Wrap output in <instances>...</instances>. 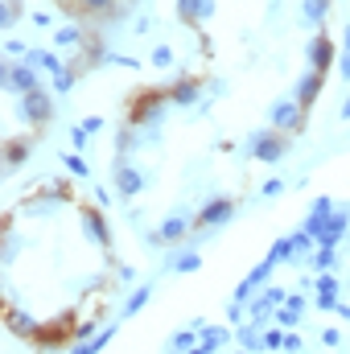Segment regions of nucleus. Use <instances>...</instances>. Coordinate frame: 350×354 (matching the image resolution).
Segmentation results:
<instances>
[{
    "mask_svg": "<svg viewBox=\"0 0 350 354\" xmlns=\"http://www.w3.org/2000/svg\"><path fill=\"white\" fill-rule=\"evenodd\" d=\"M165 107H169V91L165 87H149V91H140L132 103H128V124L132 128H157L161 120H165Z\"/></svg>",
    "mask_w": 350,
    "mask_h": 354,
    "instance_id": "f257e3e1",
    "label": "nucleus"
},
{
    "mask_svg": "<svg viewBox=\"0 0 350 354\" xmlns=\"http://www.w3.org/2000/svg\"><path fill=\"white\" fill-rule=\"evenodd\" d=\"M268 124H272L276 132H284V136H297V132H305L309 111H305L297 99H276V103L268 107Z\"/></svg>",
    "mask_w": 350,
    "mask_h": 354,
    "instance_id": "f03ea898",
    "label": "nucleus"
},
{
    "mask_svg": "<svg viewBox=\"0 0 350 354\" xmlns=\"http://www.w3.org/2000/svg\"><path fill=\"white\" fill-rule=\"evenodd\" d=\"M288 136L284 132H276V128H268V132H256L252 140H248V157L252 161H264V165H276L280 157H288Z\"/></svg>",
    "mask_w": 350,
    "mask_h": 354,
    "instance_id": "7ed1b4c3",
    "label": "nucleus"
},
{
    "mask_svg": "<svg viewBox=\"0 0 350 354\" xmlns=\"http://www.w3.org/2000/svg\"><path fill=\"white\" fill-rule=\"evenodd\" d=\"M17 111H21V120H25V124L42 128V124H50V120H54V95H50L46 87L29 91V95H21V99H17Z\"/></svg>",
    "mask_w": 350,
    "mask_h": 354,
    "instance_id": "20e7f679",
    "label": "nucleus"
},
{
    "mask_svg": "<svg viewBox=\"0 0 350 354\" xmlns=\"http://www.w3.org/2000/svg\"><path fill=\"white\" fill-rule=\"evenodd\" d=\"M42 87V79H37V71L25 62V66H12V62H4V91L8 95H29V91H37Z\"/></svg>",
    "mask_w": 350,
    "mask_h": 354,
    "instance_id": "39448f33",
    "label": "nucleus"
},
{
    "mask_svg": "<svg viewBox=\"0 0 350 354\" xmlns=\"http://www.w3.org/2000/svg\"><path fill=\"white\" fill-rule=\"evenodd\" d=\"M284 301H288V292H284L280 284H276V288H260V292L248 301V322L264 326V322H268V313H272L276 305H284Z\"/></svg>",
    "mask_w": 350,
    "mask_h": 354,
    "instance_id": "423d86ee",
    "label": "nucleus"
},
{
    "mask_svg": "<svg viewBox=\"0 0 350 354\" xmlns=\"http://www.w3.org/2000/svg\"><path fill=\"white\" fill-rule=\"evenodd\" d=\"M231 218H235V202H231V198H210V202L198 210L194 227L206 231V227H223V223H231Z\"/></svg>",
    "mask_w": 350,
    "mask_h": 354,
    "instance_id": "0eeeda50",
    "label": "nucleus"
},
{
    "mask_svg": "<svg viewBox=\"0 0 350 354\" xmlns=\"http://www.w3.org/2000/svg\"><path fill=\"white\" fill-rule=\"evenodd\" d=\"M305 58H309V71H322V75H326V71H330V62L338 58V50H334V41H330L326 33H317V37L305 46Z\"/></svg>",
    "mask_w": 350,
    "mask_h": 354,
    "instance_id": "6e6552de",
    "label": "nucleus"
},
{
    "mask_svg": "<svg viewBox=\"0 0 350 354\" xmlns=\"http://www.w3.org/2000/svg\"><path fill=\"white\" fill-rule=\"evenodd\" d=\"M272 268H276L272 260H264V264L252 268V272L243 276V284L235 288V301H243V305H248V301H252V297H256L260 288H268V276H272Z\"/></svg>",
    "mask_w": 350,
    "mask_h": 354,
    "instance_id": "1a4fd4ad",
    "label": "nucleus"
},
{
    "mask_svg": "<svg viewBox=\"0 0 350 354\" xmlns=\"http://www.w3.org/2000/svg\"><path fill=\"white\" fill-rule=\"evenodd\" d=\"M330 218H334V202H330V198H313V206H309V214H305L301 231L317 239V235L326 231V223H330Z\"/></svg>",
    "mask_w": 350,
    "mask_h": 354,
    "instance_id": "9d476101",
    "label": "nucleus"
},
{
    "mask_svg": "<svg viewBox=\"0 0 350 354\" xmlns=\"http://www.w3.org/2000/svg\"><path fill=\"white\" fill-rule=\"evenodd\" d=\"M4 330H8V334H17V338H25V342H33L42 326H37L25 309H12V305H8V309H4Z\"/></svg>",
    "mask_w": 350,
    "mask_h": 354,
    "instance_id": "9b49d317",
    "label": "nucleus"
},
{
    "mask_svg": "<svg viewBox=\"0 0 350 354\" xmlns=\"http://www.w3.org/2000/svg\"><path fill=\"white\" fill-rule=\"evenodd\" d=\"M322 87H326V75H322V71H309V75H305V79H301V83L293 87V99H297V103H301V107L309 111V107L317 103Z\"/></svg>",
    "mask_w": 350,
    "mask_h": 354,
    "instance_id": "f8f14e48",
    "label": "nucleus"
},
{
    "mask_svg": "<svg viewBox=\"0 0 350 354\" xmlns=\"http://www.w3.org/2000/svg\"><path fill=\"white\" fill-rule=\"evenodd\" d=\"M169 103H177V107H194V103H202V79H177V83H169Z\"/></svg>",
    "mask_w": 350,
    "mask_h": 354,
    "instance_id": "ddd939ff",
    "label": "nucleus"
},
{
    "mask_svg": "<svg viewBox=\"0 0 350 354\" xmlns=\"http://www.w3.org/2000/svg\"><path fill=\"white\" fill-rule=\"evenodd\" d=\"M79 218H83V227H87V235L103 248V243H111V231H107V223H103V214H99V206H79Z\"/></svg>",
    "mask_w": 350,
    "mask_h": 354,
    "instance_id": "4468645a",
    "label": "nucleus"
},
{
    "mask_svg": "<svg viewBox=\"0 0 350 354\" xmlns=\"http://www.w3.org/2000/svg\"><path fill=\"white\" fill-rule=\"evenodd\" d=\"M347 227H350L347 210H334V218H330V223H326V231L317 235V248H330V252H338V239L347 235Z\"/></svg>",
    "mask_w": 350,
    "mask_h": 354,
    "instance_id": "2eb2a0df",
    "label": "nucleus"
},
{
    "mask_svg": "<svg viewBox=\"0 0 350 354\" xmlns=\"http://www.w3.org/2000/svg\"><path fill=\"white\" fill-rule=\"evenodd\" d=\"M116 189H120L124 198H136V194L145 189V174L132 169V165H116Z\"/></svg>",
    "mask_w": 350,
    "mask_h": 354,
    "instance_id": "dca6fc26",
    "label": "nucleus"
},
{
    "mask_svg": "<svg viewBox=\"0 0 350 354\" xmlns=\"http://www.w3.org/2000/svg\"><path fill=\"white\" fill-rule=\"evenodd\" d=\"M301 317H305V297L293 292V297L284 301V309H276V326H280V330H293Z\"/></svg>",
    "mask_w": 350,
    "mask_h": 354,
    "instance_id": "f3484780",
    "label": "nucleus"
},
{
    "mask_svg": "<svg viewBox=\"0 0 350 354\" xmlns=\"http://www.w3.org/2000/svg\"><path fill=\"white\" fill-rule=\"evenodd\" d=\"M177 17L181 21H210L214 17V0H177Z\"/></svg>",
    "mask_w": 350,
    "mask_h": 354,
    "instance_id": "a211bd4d",
    "label": "nucleus"
},
{
    "mask_svg": "<svg viewBox=\"0 0 350 354\" xmlns=\"http://www.w3.org/2000/svg\"><path fill=\"white\" fill-rule=\"evenodd\" d=\"M157 235H161V243H181V239L190 235V218H185V214H169V218L157 227Z\"/></svg>",
    "mask_w": 350,
    "mask_h": 354,
    "instance_id": "6ab92c4d",
    "label": "nucleus"
},
{
    "mask_svg": "<svg viewBox=\"0 0 350 354\" xmlns=\"http://www.w3.org/2000/svg\"><path fill=\"white\" fill-rule=\"evenodd\" d=\"M235 342H239V351H248V354L264 351V326H256V322L239 326V330H235Z\"/></svg>",
    "mask_w": 350,
    "mask_h": 354,
    "instance_id": "aec40b11",
    "label": "nucleus"
},
{
    "mask_svg": "<svg viewBox=\"0 0 350 354\" xmlns=\"http://www.w3.org/2000/svg\"><path fill=\"white\" fill-rule=\"evenodd\" d=\"M25 58H29L33 71H46V75H62V71H66V66L58 62V54H50V50H29Z\"/></svg>",
    "mask_w": 350,
    "mask_h": 354,
    "instance_id": "412c9836",
    "label": "nucleus"
},
{
    "mask_svg": "<svg viewBox=\"0 0 350 354\" xmlns=\"http://www.w3.org/2000/svg\"><path fill=\"white\" fill-rule=\"evenodd\" d=\"M111 338H116V322H111V326H103V330H99L91 342H83V346L75 342V346H71V354H99L103 346H107V342H111Z\"/></svg>",
    "mask_w": 350,
    "mask_h": 354,
    "instance_id": "4be33fe9",
    "label": "nucleus"
},
{
    "mask_svg": "<svg viewBox=\"0 0 350 354\" xmlns=\"http://www.w3.org/2000/svg\"><path fill=\"white\" fill-rule=\"evenodd\" d=\"M227 338H231L227 326H202V330H198V342H202L206 351H214V354H219V346H223Z\"/></svg>",
    "mask_w": 350,
    "mask_h": 354,
    "instance_id": "5701e85b",
    "label": "nucleus"
},
{
    "mask_svg": "<svg viewBox=\"0 0 350 354\" xmlns=\"http://www.w3.org/2000/svg\"><path fill=\"white\" fill-rule=\"evenodd\" d=\"M264 260H272V264H284V260H297V243H293V235L288 239H276L272 248H268V256Z\"/></svg>",
    "mask_w": 350,
    "mask_h": 354,
    "instance_id": "b1692460",
    "label": "nucleus"
},
{
    "mask_svg": "<svg viewBox=\"0 0 350 354\" xmlns=\"http://www.w3.org/2000/svg\"><path fill=\"white\" fill-rule=\"evenodd\" d=\"M54 41H58V46H66V50H71L75 41L83 46V41H87V29H83V25H62V29L54 33Z\"/></svg>",
    "mask_w": 350,
    "mask_h": 354,
    "instance_id": "393cba45",
    "label": "nucleus"
},
{
    "mask_svg": "<svg viewBox=\"0 0 350 354\" xmlns=\"http://www.w3.org/2000/svg\"><path fill=\"white\" fill-rule=\"evenodd\" d=\"M25 157H29V140H8V145H4V165H8V169H17Z\"/></svg>",
    "mask_w": 350,
    "mask_h": 354,
    "instance_id": "a878e982",
    "label": "nucleus"
},
{
    "mask_svg": "<svg viewBox=\"0 0 350 354\" xmlns=\"http://www.w3.org/2000/svg\"><path fill=\"white\" fill-rule=\"evenodd\" d=\"M301 12H305V21H309V25H322V21L330 17V0H305V4H301Z\"/></svg>",
    "mask_w": 350,
    "mask_h": 354,
    "instance_id": "bb28decb",
    "label": "nucleus"
},
{
    "mask_svg": "<svg viewBox=\"0 0 350 354\" xmlns=\"http://www.w3.org/2000/svg\"><path fill=\"white\" fill-rule=\"evenodd\" d=\"M198 346V334L194 330H177L174 338H169V354H190Z\"/></svg>",
    "mask_w": 350,
    "mask_h": 354,
    "instance_id": "cd10ccee",
    "label": "nucleus"
},
{
    "mask_svg": "<svg viewBox=\"0 0 350 354\" xmlns=\"http://www.w3.org/2000/svg\"><path fill=\"white\" fill-rule=\"evenodd\" d=\"M79 8H83V17H111L116 12V0H79Z\"/></svg>",
    "mask_w": 350,
    "mask_h": 354,
    "instance_id": "c85d7f7f",
    "label": "nucleus"
},
{
    "mask_svg": "<svg viewBox=\"0 0 350 354\" xmlns=\"http://www.w3.org/2000/svg\"><path fill=\"white\" fill-rule=\"evenodd\" d=\"M149 297H153V288L145 284V288H132V297L124 301V317H132V313H140L145 305H149Z\"/></svg>",
    "mask_w": 350,
    "mask_h": 354,
    "instance_id": "c756f323",
    "label": "nucleus"
},
{
    "mask_svg": "<svg viewBox=\"0 0 350 354\" xmlns=\"http://www.w3.org/2000/svg\"><path fill=\"white\" fill-rule=\"evenodd\" d=\"M313 288H317V292H326V297H338L342 280H338L334 272H322V276H313Z\"/></svg>",
    "mask_w": 350,
    "mask_h": 354,
    "instance_id": "7c9ffc66",
    "label": "nucleus"
},
{
    "mask_svg": "<svg viewBox=\"0 0 350 354\" xmlns=\"http://www.w3.org/2000/svg\"><path fill=\"white\" fill-rule=\"evenodd\" d=\"M334 260H338V252H330V248H317V252L309 256V268H313V272H330V268H334Z\"/></svg>",
    "mask_w": 350,
    "mask_h": 354,
    "instance_id": "2f4dec72",
    "label": "nucleus"
},
{
    "mask_svg": "<svg viewBox=\"0 0 350 354\" xmlns=\"http://www.w3.org/2000/svg\"><path fill=\"white\" fill-rule=\"evenodd\" d=\"M169 268H177V272H198V268H202V256H198V252H181V256L169 260Z\"/></svg>",
    "mask_w": 350,
    "mask_h": 354,
    "instance_id": "473e14b6",
    "label": "nucleus"
},
{
    "mask_svg": "<svg viewBox=\"0 0 350 354\" xmlns=\"http://www.w3.org/2000/svg\"><path fill=\"white\" fill-rule=\"evenodd\" d=\"M62 165H66L71 174L79 177V181H83V177H91V165L83 161V157H79V153H66V157H62Z\"/></svg>",
    "mask_w": 350,
    "mask_h": 354,
    "instance_id": "72a5a7b5",
    "label": "nucleus"
},
{
    "mask_svg": "<svg viewBox=\"0 0 350 354\" xmlns=\"http://www.w3.org/2000/svg\"><path fill=\"white\" fill-rule=\"evenodd\" d=\"M75 79H79V71H75V66H66L62 75H54V91H58V95H66V91L75 87Z\"/></svg>",
    "mask_w": 350,
    "mask_h": 354,
    "instance_id": "f704fd0d",
    "label": "nucleus"
},
{
    "mask_svg": "<svg viewBox=\"0 0 350 354\" xmlns=\"http://www.w3.org/2000/svg\"><path fill=\"white\" fill-rule=\"evenodd\" d=\"M284 334H288V330H280V326H276V330H264V351H280V346H284Z\"/></svg>",
    "mask_w": 350,
    "mask_h": 354,
    "instance_id": "c9c22d12",
    "label": "nucleus"
},
{
    "mask_svg": "<svg viewBox=\"0 0 350 354\" xmlns=\"http://www.w3.org/2000/svg\"><path fill=\"white\" fill-rule=\"evenodd\" d=\"M0 21H4V29H12L21 21V0H4V17Z\"/></svg>",
    "mask_w": 350,
    "mask_h": 354,
    "instance_id": "e433bc0d",
    "label": "nucleus"
},
{
    "mask_svg": "<svg viewBox=\"0 0 350 354\" xmlns=\"http://www.w3.org/2000/svg\"><path fill=\"white\" fill-rule=\"evenodd\" d=\"M153 66H161V71L174 66V50H169V46H157V50H153Z\"/></svg>",
    "mask_w": 350,
    "mask_h": 354,
    "instance_id": "4c0bfd02",
    "label": "nucleus"
},
{
    "mask_svg": "<svg viewBox=\"0 0 350 354\" xmlns=\"http://www.w3.org/2000/svg\"><path fill=\"white\" fill-rule=\"evenodd\" d=\"M280 351H284V354H301V338H297V334L288 330V334H284V346H280Z\"/></svg>",
    "mask_w": 350,
    "mask_h": 354,
    "instance_id": "58836bf2",
    "label": "nucleus"
},
{
    "mask_svg": "<svg viewBox=\"0 0 350 354\" xmlns=\"http://www.w3.org/2000/svg\"><path fill=\"white\" fill-rule=\"evenodd\" d=\"M280 189H284V181H280V177H272V181H264V198H276V194H280Z\"/></svg>",
    "mask_w": 350,
    "mask_h": 354,
    "instance_id": "ea45409f",
    "label": "nucleus"
},
{
    "mask_svg": "<svg viewBox=\"0 0 350 354\" xmlns=\"http://www.w3.org/2000/svg\"><path fill=\"white\" fill-rule=\"evenodd\" d=\"M227 322H235V326L243 322V301H231V309H227Z\"/></svg>",
    "mask_w": 350,
    "mask_h": 354,
    "instance_id": "a19ab883",
    "label": "nucleus"
},
{
    "mask_svg": "<svg viewBox=\"0 0 350 354\" xmlns=\"http://www.w3.org/2000/svg\"><path fill=\"white\" fill-rule=\"evenodd\" d=\"M322 346H342V334L338 330H322Z\"/></svg>",
    "mask_w": 350,
    "mask_h": 354,
    "instance_id": "79ce46f5",
    "label": "nucleus"
},
{
    "mask_svg": "<svg viewBox=\"0 0 350 354\" xmlns=\"http://www.w3.org/2000/svg\"><path fill=\"white\" fill-rule=\"evenodd\" d=\"M87 128H75V132H71V145H79V149H87Z\"/></svg>",
    "mask_w": 350,
    "mask_h": 354,
    "instance_id": "37998d69",
    "label": "nucleus"
},
{
    "mask_svg": "<svg viewBox=\"0 0 350 354\" xmlns=\"http://www.w3.org/2000/svg\"><path fill=\"white\" fill-rule=\"evenodd\" d=\"M33 25H42V29H50V25H54V12H33Z\"/></svg>",
    "mask_w": 350,
    "mask_h": 354,
    "instance_id": "c03bdc74",
    "label": "nucleus"
},
{
    "mask_svg": "<svg viewBox=\"0 0 350 354\" xmlns=\"http://www.w3.org/2000/svg\"><path fill=\"white\" fill-rule=\"evenodd\" d=\"M338 71H342V79H350V54H342V58H338Z\"/></svg>",
    "mask_w": 350,
    "mask_h": 354,
    "instance_id": "a18cd8bd",
    "label": "nucleus"
},
{
    "mask_svg": "<svg viewBox=\"0 0 350 354\" xmlns=\"http://www.w3.org/2000/svg\"><path fill=\"white\" fill-rule=\"evenodd\" d=\"M338 115H342V120H350V95L342 99V107H338Z\"/></svg>",
    "mask_w": 350,
    "mask_h": 354,
    "instance_id": "49530a36",
    "label": "nucleus"
},
{
    "mask_svg": "<svg viewBox=\"0 0 350 354\" xmlns=\"http://www.w3.org/2000/svg\"><path fill=\"white\" fill-rule=\"evenodd\" d=\"M190 354H214V351H206V346H202V342H198V346H194V351Z\"/></svg>",
    "mask_w": 350,
    "mask_h": 354,
    "instance_id": "de8ad7c7",
    "label": "nucleus"
},
{
    "mask_svg": "<svg viewBox=\"0 0 350 354\" xmlns=\"http://www.w3.org/2000/svg\"><path fill=\"white\" fill-rule=\"evenodd\" d=\"M342 50H347V54H350V29H347V33H342Z\"/></svg>",
    "mask_w": 350,
    "mask_h": 354,
    "instance_id": "09e8293b",
    "label": "nucleus"
},
{
    "mask_svg": "<svg viewBox=\"0 0 350 354\" xmlns=\"http://www.w3.org/2000/svg\"><path fill=\"white\" fill-rule=\"evenodd\" d=\"M338 313H342V317L350 322V305H338Z\"/></svg>",
    "mask_w": 350,
    "mask_h": 354,
    "instance_id": "8fccbe9b",
    "label": "nucleus"
},
{
    "mask_svg": "<svg viewBox=\"0 0 350 354\" xmlns=\"http://www.w3.org/2000/svg\"><path fill=\"white\" fill-rule=\"evenodd\" d=\"M62 4H71V0H62Z\"/></svg>",
    "mask_w": 350,
    "mask_h": 354,
    "instance_id": "3c124183",
    "label": "nucleus"
},
{
    "mask_svg": "<svg viewBox=\"0 0 350 354\" xmlns=\"http://www.w3.org/2000/svg\"><path fill=\"white\" fill-rule=\"evenodd\" d=\"M239 354H248V351H239Z\"/></svg>",
    "mask_w": 350,
    "mask_h": 354,
    "instance_id": "603ef678",
    "label": "nucleus"
}]
</instances>
